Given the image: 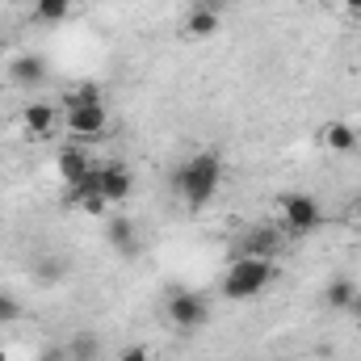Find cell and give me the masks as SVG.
I'll list each match as a JSON object with an SVG mask.
<instances>
[{
    "instance_id": "484cf974",
    "label": "cell",
    "mask_w": 361,
    "mask_h": 361,
    "mask_svg": "<svg viewBox=\"0 0 361 361\" xmlns=\"http://www.w3.org/2000/svg\"><path fill=\"white\" fill-rule=\"evenodd\" d=\"M8 4H21V0H8Z\"/></svg>"
},
{
    "instance_id": "d6986e66",
    "label": "cell",
    "mask_w": 361,
    "mask_h": 361,
    "mask_svg": "<svg viewBox=\"0 0 361 361\" xmlns=\"http://www.w3.org/2000/svg\"><path fill=\"white\" fill-rule=\"evenodd\" d=\"M118 361H152V353H147L143 345H130V349H122V357Z\"/></svg>"
},
{
    "instance_id": "3957f363",
    "label": "cell",
    "mask_w": 361,
    "mask_h": 361,
    "mask_svg": "<svg viewBox=\"0 0 361 361\" xmlns=\"http://www.w3.org/2000/svg\"><path fill=\"white\" fill-rule=\"evenodd\" d=\"M277 214H281L286 231H294V235H311L324 223V210H319V202L311 193H281L277 197Z\"/></svg>"
},
{
    "instance_id": "cb8c5ba5",
    "label": "cell",
    "mask_w": 361,
    "mask_h": 361,
    "mask_svg": "<svg viewBox=\"0 0 361 361\" xmlns=\"http://www.w3.org/2000/svg\"><path fill=\"white\" fill-rule=\"evenodd\" d=\"M0 361H8V349H0Z\"/></svg>"
},
{
    "instance_id": "2e32d148",
    "label": "cell",
    "mask_w": 361,
    "mask_h": 361,
    "mask_svg": "<svg viewBox=\"0 0 361 361\" xmlns=\"http://www.w3.org/2000/svg\"><path fill=\"white\" fill-rule=\"evenodd\" d=\"M68 357H72V361H97V357H101V345H97V336H92V332L72 336V345H68Z\"/></svg>"
},
{
    "instance_id": "603a6c76",
    "label": "cell",
    "mask_w": 361,
    "mask_h": 361,
    "mask_svg": "<svg viewBox=\"0 0 361 361\" xmlns=\"http://www.w3.org/2000/svg\"><path fill=\"white\" fill-rule=\"evenodd\" d=\"M353 219H361V197H357V206H353Z\"/></svg>"
},
{
    "instance_id": "4fadbf2b",
    "label": "cell",
    "mask_w": 361,
    "mask_h": 361,
    "mask_svg": "<svg viewBox=\"0 0 361 361\" xmlns=\"http://www.w3.org/2000/svg\"><path fill=\"white\" fill-rule=\"evenodd\" d=\"M324 147L336 152V156H349V152H357V130L349 122H328L324 126Z\"/></svg>"
},
{
    "instance_id": "8fae6325",
    "label": "cell",
    "mask_w": 361,
    "mask_h": 361,
    "mask_svg": "<svg viewBox=\"0 0 361 361\" xmlns=\"http://www.w3.org/2000/svg\"><path fill=\"white\" fill-rule=\"evenodd\" d=\"M105 240H109V248H114L118 257H135V252H139V235H135V223H130L126 214H109Z\"/></svg>"
},
{
    "instance_id": "5bb4252c",
    "label": "cell",
    "mask_w": 361,
    "mask_h": 361,
    "mask_svg": "<svg viewBox=\"0 0 361 361\" xmlns=\"http://www.w3.org/2000/svg\"><path fill=\"white\" fill-rule=\"evenodd\" d=\"M324 302L336 307V311H349V307L357 302V286H353L349 277H332V281L324 286Z\"/></svg>"
},
{
    "instance_id": "6da1fadb",
    "label": "cell",
    "mask_w": 361,
    "mask_h": 361,
    "mask_svg": "<svg viewBox=\"0 0 361 361\" xmlns=\"http://www.w3.org/2000/svg\"><path fill=\"white\" fill-rule=\"evenodd\" d=\"M177 193L189 202V210H202L214 193H219V185H223V156L214 152V147H202V152H193L185 164L177 169Z\"/></svg>"
},
{
    "instance_id": "ffe728a7",
    "label": "cell",
    "mask_w": 361,
    "mask_h": 361,
    "mask_svg": "<svg viewBox=\"0 0 361 361\" xmlns=\"http://www.w3.org/2000/svg\"><path fill=\"white\" fill-rule=\"evenodd\" d=\"M349 315H353V324H357V328H361V298H357V302H353V307H349Z\"/></svg>"
},
{
    "instance_id": "ac0fdd59",
    "label": "cell",
    "mask_w": 361,
    "mask_h": 361,
    "mask_svg": "<svg viewBox=\"0 0 361 361\" xmlns=\"http://www.w3.org/2000/svg\"><path fill=\"white\" fill-rule=\"evenodd\" d=\"M38 361H72V357H68V345H47L38 353Z\"/></svg>"
},
{
    "instance_id": "44dd1931",
    "label": "cell",
    "mask_w": 361,
    "mask_h": 361,
    "mask_svg": "<svg viewBox=\"0 0 361 361\" xmlns=\"http://www.w3.org/2000/svg\"><path fill=\"white\" fill-rule=\"evenodd\" d=\"M202 4H210V8H219V13H223V8H227L231 0H202Z\"/></svg>"
},
{
    "instance_id": "9a60e30c",
    "label": "cell",
    "mask_w": 361,
    "mask_h": 361,
    "mask_svg": "<svg viewBox=\"0 0 361 361\" xmlns=\"http://www.w3.org/2000/svg\"><path fill=\"white\" fill-rule=\"evenodd\" d=\"M68 17H72V0H38L34 4V21H42V25H59Z\"/></svg>"
},
{
    "instance_id": "52a82bcc",
    "label": "cell",
    "mask_w": 361,
    "mask_h": 361,
    "mask_svg": "<svg viewBox=\"0 0 361 361\" xmlns=\"http://www.w3.org/2000/svg\"><path fill=\"white\" fill-rule=\"evenodd\" d=\"M55 169H59V180L72 189L76 180H85L92 173V164H89V152L80 147V143H72V147H63L59 156H55Z\"/></svg>"
},
{
    "instance_id": "30bf717a",
    "label": "cell",
    "mask_w": 361,
    "mask_h": 361,
    "mask_svg": "<svg viewBox=\"0 0 361 361\" xmlns=\"http://www.w3.org/2000/svg\"><path fill=\"white\" fill-rule=\"evenodd\" d=\"M55 122H59V109H55L51 101H30V105L21 109V126H25L34 139H47V135L55 130Z\"/></svg>"
},
{
    "instance_id": "d4e9b609",
    "label": "cell",
    "mask_w": 361,
    "mask_h": 361,
    "mask_svg": "<svg viewBox=\"0 0 361 361\" xmlns=\"http://www.w3.org/2000/svg\"><path fill=\"white\" fill-rule=\"evenodd\" d=\"M357 235H361V219H357Z\"/></svg>"
},
{
    "instance_id": "9c48e42d",
    "label": "cell",
    "mask_w": 361,
    "mask_h": 361,
    "mask_svg": "<svg viewBox=\"0 0 361 361\" xmlns=\"http://www.w3.org/2000/svg\"><path fill=\"white\" fill-rule=\"evenodd\" d=\"M8 80L21 85V89L47 85V59H42V55H17V59L8 63Z\"/></svg>"
},
{
    "instance_id": "7a4b0ae2",
    "label": "cell",
    "mask_w": 361,
    "mask_h": 361,
    "mask_svg": "<svg viewBox=\"0 0 361 361\" xmlns=\"http://www.w3.org/2000/svg\"><path fill=\"white\" fill-rule=\"evenodd\" d=\"M277 277V265L269 257H235L231 269L223 273V298L231 302H248L257 294L269 290V281Z\"/></svg>"
},
{
    "instance_id": "8992f818",
    "label": "cell",
    "mask_w": 361,
    "mask_h": 361,
    "mask_svg": "<svg viewBox=\"0 0 361 361\" xmlns=\"http://www.w3.org/2000/svg\"><path fill=\"white\" fill-rule=\"evenodd\" d=\"M97 189H101V197H105L109 210H114V206H122V202L130 197L135 177H130L126 164H105V169H97Z\"/></svg>"
},
{
    "instance_id": "277c9868",
    "label": "cell",
    "mask_w": 361,
    "mask_h": 361,
    "mask_svg": "<svg viewBox=\"0 0 361 361\" xmlns=\"http://www.w3.org/2000/svg\"><path fill=\"white\" fill-rule=\"evenodd\" d=\"M164 315H169V324H173V328L193 332V328H202V324L210 319V307H206V298H202V294H193V290H173V294H169Z\"/></svg>"
},
{
    "instance_id": "7c38bea8",
    "label": "cell",
    "mask_w": 361,
    "mask_h": 361,
    "mask_svg": "<svg viewBox=\"0 0 361 361\" xmlns=\"http://www.w3.org/2000/svg\"><path fill=\"white\" fill-rule=\"evenodd\" d=\"M277 248H281V240H277V231L273 227H257V231H248L244 240H240V248H235V257H277Z\"/></svg>"
},
{
    "instance_id": "e0dca14e",
    "label": "cell",
    "mask_w": 361,
    "mask_h": 361,
    "mask_svg": "<svg viewBox=\"0 0 361 361\" xmlns=\"http://www.w3.org/2000/svg\"><path fill=\"white\" fill-rule=\"evenodd\" d=\"M17 315H21V302L13 294H0V324H13Z\"/></svg>"
},
{
    "instance_id": "ba28073f",
    "label": "cell",
    "mask_w": 361,
    "mask_h": 361,
    "mask_svg": "<svg viewBox=\"0 0 361 361\" xmlns=\"http://www.w3.org/2000/svg\"><path fill=\"white\" fill-rule=\"evenodd\" d=\"M219 30H223V13H219V8H210V4L197 0V4L185 13V34H189V38H214Z\"/></svg>"
},
{
    "instance_id": "5b68a950",
    "label": "cell",
    "mask_w": 361,
    "mask_h": 361,
    "mask_svg": "<svg viewBox=\"0 0 361 361\" xmlns=\"http://www.w3.org/2000/svg\"><path fill=\"white\" fill-rule=\"evenodd\" d=\"M63 122H68V130H72L76 139H92V135H101L105 122H109L105 101H101V97H97V101H68Z\"/></svg>"
},
{
    "instance_id": "7402d4cb",
    "label": "cell",
    "mask_w": 361,
    "mask_h": 361,
    "mask_svg": "<svg viewBox=\"0 0 361 361\" xmlns=\"http://www.w3.org/2000/svg\"><path fill=\"white\" fill-rule=\"evenodd\" d=\"M345 8H349V13H361V0H345Z\"/></svg>"
}]
</instances>
